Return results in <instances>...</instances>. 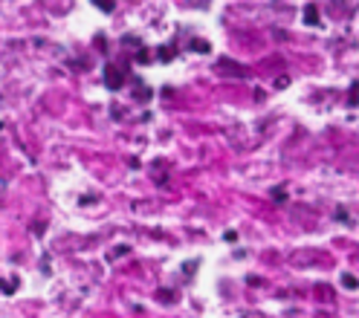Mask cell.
I'll return each instance as SVG.
<instances>
[{"instance_id": "8", "label": "cell", "mask_w": 359, "mask_h": 318, "mask_svg": "<svg viewBox=\"0 0 359 318\" xmlns=\"http://www.w3.org/2000/svg\"><path fill=\"white\" fill-rule=\"evenodd\" d=\"M273 197H276V200H287V191H284V188H273Z\"/></svg>"}, {"instance_id": "9", "label": "cell", "mask_w": 359, "mask_h": 318, "mask_svg": "<svg viewBox=\"0 0 359 318\" xmlns=\"http://www.w3.org/2000/svg\"><path fill=\"white\" fill-rule=\"evenodd\" d=\"M336 220H339V223H348V214H345V209H339V212H336Z\"/></svg>"}, {"instance_id": "3", "label": "cell", "mask_w": 359, "mask_h": 318, "mask_svg": "<svg viewBox=\"0 0 359 318\" xmlns=\"http://www.w3.org/2000/svg\"><path fill=\"white\" fill-rule=\"evenodd\" d=\"M191 50H197V53H212V47L206 41H191Z\"/></svg>"}, {"instance_id": "5", "label": "cell", "mask_w": 359, "mask_h": 318, "mask_svg": "<svg viewBox=\"0 0 359 318\" xmlns=\"http://www.w3.org/2000/svg\"><path fill=\"white\" fill-rule=\"evenodd\" d=\"M174 58V47H163L160 50V61H171Z\"/></svg>"}, {"instance_id": "4", "label": "cell", "mask_w": 359, "mask_h": 318, "mask_svg": "<svg viewBox=\"0 0 359 318\" xmlns=\"http://www.w3.org/2000/svg\"><path fill=\"white\" fill-rule=\"evenodd\" d=\"M96 9H102V12H114L116 4H110V0H107V4H104V0H96Z\"/></svg>"}, {"instance_id": "7", "label": "cell", "mask_w": 359, "mask_h": 318, "mask_svg": "<svg viewBox=\"0 0 359 318\" xmlns=\"http://www.w3.org/2000/svg\"><path fill=\"white\" fill-rule=\"evenodd\" d=\"M348 104H353V107L359 104V81H353V93H351V102Z\"/></svg>"}, {"instance_id": "1", "label": "cell", "mask_w": 359, "mask_h": 318, "mask_svg": "<svg viewBox=\"0 0 359 318\" xmlns=\"http://www.w3.org/2000/svg\"><path fill=\"white\" fill-rule=\"evenodd\" d=\"M104 84H107L110 90H119V87L125 84V73L119 70L116 64H107V67H104Z\"/></svg>"}, {"instance_id": "6", "label": "cell", "mask_w": 359, "mask_h": 318, "mask_svg": "<svg viewBox=\"0 0 359 318\" xmlns=\"http://www.w3.org/2000/svg\"><path fill=\"white\" fill-rule=\"evenodd\" d=\"M342 284H345L348 289H359V281H356L353 275H345V278H342Z\"/></svg>"}, {"instance_id": "2", "label": "cell", "mask_w": 359, "mask_h": 318, "mask_svg": "<svg viewBox=\"0 0 359 318\" xmlns=\"http://www.w3.org/2000/svg\"><path fill=\"white\" fill-rule=\"evenodd\" d=\"M304 24H310V27H316L319 24V9L316 6H304Z\"/></svg>"}]
</instances>
